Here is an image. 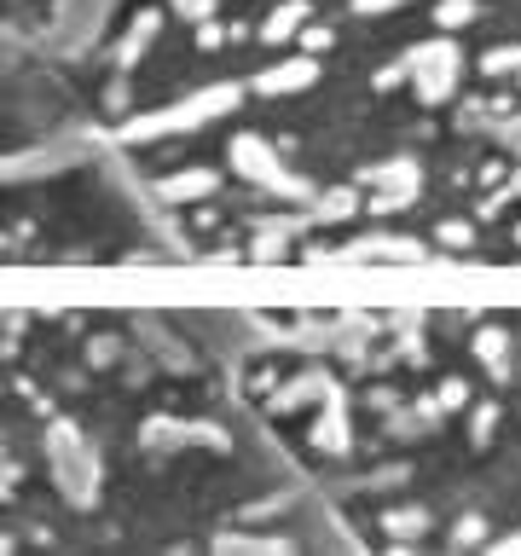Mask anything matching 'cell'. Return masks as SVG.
<instances>
[{
    "instance_id": "6da1fadb",
    "label": "cell",
    "mask_w": 521,
    "mask_h": 556,
    "mask_svg": "<svg viewBox=\"0 0 521 556\" xmlns=\"http://www.w3.org/2000/svg\"><path fill=\"white\" fill-rule=\"evenodd\" d=\"M458 70H464V53L452 41H423L406 53V82L423 105H446L458 93Z\"/></svg>"
},
{
    "instance_id": "7a4b0ae2",
    "label": "cell",
    "mask_w": 521,
    "mask_h": 556,
    "mask_svg": "<svg viewBox=\"0 0 521 556\" xmlns=\"http://www.w3.org/2000/svg\"><path fill=\"white\" fill-rule=\"evenodd\" d=\"M232 168H238L244 180H255V186H267L273 197L313 203V186H307V180H296V174H284L278 151H273V145H261L255 134H238V139H232Z\"/></svg>"
},
{
    "instance_id": "3957f363",
    "label": "cell",
    "mask_w": 521,
    "mask_h": 556,
    "mask_svg": "<svg viewBox=\"0 0 521 556\" xmlns=\"http://www.w3.org/2000/svg\"><path fill=\"white\" fill-rule=\"evenodd\" d=\"M319 82V58H290V64H273V70H261L255 76V93L261 99H290V93H307V87Z\"/></svg>"
},
{
    "instance_id": "277c9868",
    "label": "cell",
    "mask_w": 521,
    "mask_h": 556,
    "mask_svg": "<svg viewBox=\"0 0 521 556\" xmlns=\"http://www.w3.org/2000/svg\"><path fill=\"white\" fill-rule=\"evenodd\" d=\"M215 192H220V174H215V168H180L174 180L157 186L163 203H197V197H215Z\"/></svg>"
},
{
    "instance_id": "5b68a950",
    "label": "cell",
    "mask_w": 521,
    "mask_h": 556,
    "mask_svg": "<svg viewBox=\"0 0 521 556\" xmlns=\"http://www.w3.org/2000/svg\"><path fill=\"white\" fill-rule=\"evenodd\" d=\"M313 446H319V452H336V458L354 446V429H348V412H342V394H330V406L319 412V423H313Z\"/></svg>"
},
{
    "instance_id": "8992f818",
    "label": "cell",
    "mask_w": 521,
    "mask_h": 556,
    "mask_svg": "<svg viewBox=\"0 0 521 556\" xmlns=\"http://www.w3.org/2000/svg\"><path fill=\"white\" fill-rule=\"evenodd\" d=\"M469 348H475V360L487 365V377H498V383L510 377V331L504 325H481Z\"/></svg>"
},
{
    "instance_id": "52a82bcc",
    "label": "cell",
    "mask_w": 521,
    "mask_h": 556,
    "mask_svg": "<svg viewBox=\"0 0 521 556\" xmlns=\"http://www.w3.org/2000/svg\"><path fill=\"white\" fill-rule=\"evenodd\" d=\"M307 18H313V12H307V0H284V6H273V18L261 24V41H267V47H290V41H296V29H302Z\"/></svg>"
},
{
    "instance_id": "ba28073f",
    "label": "cell",
    "mask_w": 521,
    "mask_h": 556,
    "mask_svg": "<svg viewBox=\"0 0 521 556\" xmlns=\"http://www.w3.org/2000/svg\"><path fill=\"white\" fill-rule=\"evenodd\" d=\"M435 528V510L429 504H417V510H383V533L394 539V545H412L417 533Z\"/></svg>"
},
{
    "instance_id": "9c48e42d",
    "label": "cell",
    "mask_w": 521,
    "mask_h": 556,
    "mask_svg": "<svg viewBox=\"0 0 521 556\" xmlns=\"http://www.w3.org/2000/svg\"><path fill=\"white\" fill-rule=\"evenodd\" d=\"M151 41H157V12H139V18H134V29H128V41L116 47V64H134V58L145 53Z\"/></svg>"
},
{
    "instance_id": "30bf717a",
    "label": "cell",
    "mask_w": 521,
    "mask_h": 556,
    "mask_svg": "<svg viewBox=\"0 0 521 556\" xmlns=\"http://www.w3.org/2000/svg\"><path fill=\"white\" fill-rule=\"evenodd\" d=\"M359 180H371V186H417V163H412V157H400V163H377V168H365Z\"/></svg>"
},
{
    "instance_id": "8fae6325",
    "label": "cell",
    "mask_w": 521,
    "mask_h": 556,
    "mask_svg": "<svg viewBox=\"0 0 521 556\" xmlns=\"http://www.w3.org/2000/svg\"><path fill=\"white\" fill-rule=\"evenodd\" d=\"M475 18H481V0H440L435 6L440 29H464V24H475Z\"/></svg>"
},
{
    "instance_id": "7c38bea8",
    "label": "cell",
    "mask_w": 521,
    "mask_h": 556,
    "mask_svg": "<svg viewBox=\"0 0 521 556\" xmlns=\"http://www.w3.org/2000/svg\"><path fill=\"white\" fill-rule=\"evenodd\" d=\"M296 47H302L307 58H325L330 47H336V29H325V24H313V18H307V24L296 29Z\"/></svg>"
},
{
    "instance_id": "4fadbf2b",
    "label": "cell",
    "mask_w": 521,
    "mask_h": 556,
    "mask_svg": "<svg viewBox=\"0 0 521 556\" xmlns=\"http://www.w3.org/2000/svg\"><path fill=\"white\" fill-rule=\"evenodd\" d=\"M435 238L446 250H475V221H458V215H452V221L435 226Z\"/></svg>"
},
{
    "instance_id": "5bb4252c",
    "label": "cell",
    "mask_w": 521,
    "mask_h": 556,
    "mask_svg": "<svg viewBox=\"0 0 521 556\" xmlns=\"http://www.w3.org/2000/svg\"><path fill=\"white\" fill-rule=\"evenodd\" d=\"M493 429H498V406H493V400H481V406H475V417H469V441L487 446V441H493Z\"/></svg>"
},
{
    "instance_id": "9a60e30c",
    "label": "cell",
    "mask_w": 521,
    "mask_h": 556,
    "mask_svg": "<svg viewBox=\"0 0 521 556\" xmlns=\"http://www.w3.org/2000/svg\"><path fill=\"white\" fill-rule=\"evenodd\" d=\"M435 406H440V412H464V406H469V383H464V377H446V383L435 389Z\"/></svg>"
},
{
    "instance_id": "2e32d148",
    "label": "cell",
    "mask_w": 521,
    "mask_h": 556,
    "mask_svg": "<svg viewBox=\"0 0 521 556\" xmlns=\"http://www.w3.org/2000/svg\"><path fill=\"white\" fill-rule=\"evenodd\" d=\"M481 539H487V522H481V516H475V510H469L464 522H458V528H452V545H458V551H469V545H481Z\"/></svg>"
},
{
    "instance_id": "e0dca14e",
    "label": "cell",
    "mask_w": 521,
    "mask_h": 556,
    "mask_svg": "<svg viewBox=\"0 0 521 556\" xmlns=\"http://www.w3.org/2000/svg\"><path fill=\"white\" fill-rule=\"evenodd\" d=\"M481 70H487V76H504V70H521V41H516V47H498V53H487V58H481Z\"/></svg>"
},
{
    "instance_id": "ac0fdd59",
    "label": "cell",
    "mask_w": 521,
    "mask_h": 556,
    "mask_svg": "<svg viewBox=\"0 0 521 556\" xmlns=\"http://www.w3.org/2000/svg\"><path fill=\"white\" fill-rule=\"evenodd\" d=\"M313 203H319V215H325V221L354 215V192H325V197H313Z\"/></svg>"
},
{
    "instance_id": "d6986e66",
    "label": "cell",
    "mask_w": 521,
    "mask_h": 556,
    "mask_svg": "<svg viewBox=\"0 0 521 556\" xmlns=\"http://www.w3.org/2000/svg\"><path fill=\"white\" fill-rule=\"evenodd\" d=\"M226 47V29L215 18H197V53H220Z\"/></svg>"
},
{
    "instance_id": "ffe728a7",
    "label": "cell",
    "mask_w": 521,
    "mask_h": 556,
    "mask_svg": "<svg viewBox=\"0 0 521 556\" xmlns=\"http://www.w3.org/2000/svg\"><path fill=\"white\" fill-rule=\"evenodd\" d=\"M168 6H174L180 18H192V24H197V18H215V6H220V0H168Z\"/></svg>"
},
{
    "instance_id": "44dd1931",
    "label": "cell",
    "mask_w": 521,
    "mask_h": 556,
    "mask_svg": "<svg viewBox=\"0 0 521 556\" xmlns=\"http://www.w3.org/2000/svg\"><path fill=\"white\" fill-rule=\"evenodd\" d=\"M406 82V58H400V64H388V70H377V76H371V87H377V93H394V87Z\"/></svg>"
},
{
    "instance_id": "7402d4cb",
    "label": "cell",
    "mask_w": 521,
    "mask_h": 556,
    "mask_svg": "<svg viewBox=\"0 0 521 556\" xmlns=\"http://www.w3.org/2000/svg\"><path fill=\"white\" fill-rule=\"evenodd\" d=\"M87 360H93L99 371H105V365L116 360V342H105V336H93V342H87Z\"/></svg>"
},
{
    "instance_id": "603a6c76",
    "label": "cell",
    "mask_w": 521,
    "mask_h": 556,
    "mask_svg": "<svg viewBox=\"0 0 521 556\" xmlns=\"http://www.w3.org/2000/svg\"><path fill=\"white\" fill-rule=\"evenodd\" d=\"M493 551H498V556H521V528L504 533V539H493Z\"/></svg>"
},
{
    "instance_id": "cb8c5ba5",
    "label": "cell",
    "mask_w": 521,
    "mask_h": 556,
    "mask_svg": "<svg viewBox=\"0 0 521 556\" xmlns=\"http://www.w3.org/2000/svg\"><path fill=\"white\" fill-rule=\"evenodd\" d=\"M394 6H400V0H354V12H365V18H371V12H394Z\"/></svg>"
},
{
    "instance_id": "d4e9b609",
    "label": "cell",
    "mask_w": 521,
    "mask_h": 556,
    "mask_svg": "<svg viewBox=\"0 0 521 556\" xmlns=\"http://www.w3.org/2000/svg\"><path fill=\"white\" fill-rule=\"evenodd\" d=\"M110 111H128V82H110Z\"/></svg>"
},
{
    "instance_id": "484cf974",
    "label": "cell",
    "mask_w": 521,
    "mask_h": 556,
    "mask_svg": "<svg viewBox=\"0 0 521 556\" xmlns=\"http://www.w3.org/2000/svg\"><path fill=\"white\" fill-rule=\"evenodd\" d=\"M0 551H18V545H12V539H0Z\"/></svg>"
},
{
    "instance_id": "4316f807",
    "label": "cell",
    "mask_w": 521,
    "mask_h": 556,
    "mask_svg": "<svg viewBox=\"0 0 521 556\" xmlns=\"http://www.w3.org/2000/svg\"><path fill=\"white\" fill-rule=\"evenodd\" d=\"M516 87H521V70H516Z\"/></svg>"
},
{
    "instance_id": "83f0119b",
    "label": "cell",
    "mask_w": 521,
    "mask_h": 556,
    "mask_svg": "<svg viewBox=\"0 0 521 556\" xmlns=\"http://www.w3.org/2000/svg\"><path fill=\"white\" fill-rule=\"evenodd\" d=\"M516 145H521V139H516Z\"/></svg>"
}]
</instances>
